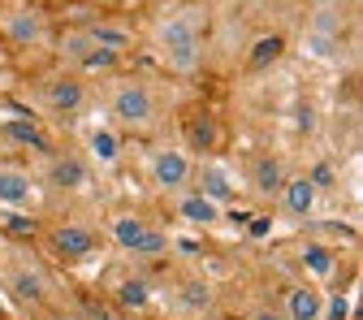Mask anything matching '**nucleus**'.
I'll return each mask as SVG.
<instances>
[{
  "label": "nucleus",
  "instance_id": "obj_1",
  "mask_svg": "<svg viewBox=\"0 0 363 320\" xmlns=\"http://www.w3.org/2000/svg\"><path fill=\"white\" fill-rule=\"evenodd\" d=\"M156 48H160V57L169 61V70L191 74V70L199 65V31H195V18H191V13H177V18L160 22Z\"/></svg>",
  "mask_w": 363,
  "mask_h": 320
},
{
  "label": "nucleus",
  "instance_id": "obj_2",
  "mask_svg": "<svg viewBox=\"0 0 363 320\" xmlns=\"http://www.w3.org/2000/svg\"><path fill=\"white\" fill-rule=\"evenodd\" d=\"M113 117H117L121 126H134V130L152 126V117H156L152 91H147L143 82H121V87L113 91Z\"/></svg>",
  "mask_w": 363,
  "mask_h": 320
},
{
  "label": "nucleus",
  "instance_id": "obj_3",
  "mask_svg": "<svg viewBox=\"0 0 363 320\" xmlns=\"http://www.w3.org/2000/svg\"><path fill=\"white\" fill-rule=\"evenodd\" d=\"M152 182H156V187H164V191L186 187V182H191V160H186V152H173V148L156 152V160H152Z\"/></svg>",
  "mask_w": 363,
  "mask_h": 320
},
{
  "label": "nucleus",
  "instance_id": "obj_4",
  "mask_svg": "<svg viewBox=\"0 0 363 320\" xmlns=\"http://www.w3.org/2000/svg\"><path fill=\"white\" fill-rule=\"evenodd\" d=\"M61 53H65L69 61H78L82 70H108V65H117V53H104V48H96V43L86 39V31H74V35H65V39H61Z\"/></svg>",
  "mask_w": 363,
  "mask_h": 320
},
{
  "label": "nucleus",
  "instance_id": "obj_5",
  "mask_svg": "<svg viewBox=\"0 0 363 320\" xmlns=\"http://www.w3.org/2000/svg\"><path fill=\"white\" fill-rule=\"evenodd\" d=\"M52 247L69 260H86L91 251H96V234L86 230V225H61V230L52 234Z\"/></svg>",
  "mask_w": 363,
  "mask_h": 320
},
{
  "label": "nucleus",
  "instance_id": "obj_6",
  "mask_svg": "<svg viewBox=\"0 0 363 320\" xmlns=\"http://www.w3.org/2000/svg\"><path fill=\"white\" fill-rule=\"evenodd\" d=\"M82 100H86V87H82L74 74H61V78L48 82V104H52L57 113H78Z\"/></svg>",
  "mask_w": 363,
  "mask_h": 320
},
{
  "label": "nucleus",
  "instance_id": "obj_7",
  "mask_svg": "<svg viewBox=\"0 0 363 320\" xmlns=\"http://www.w3.org/2000/svg\"><path fill=\"white\" fill-rule=\"evenodd\" d=\"M320 311H325V294L315 286H294L290 290V303H286L290 320H320Z\"/></svg>",
  "mask_w": 363,
  "mask_h": 320
},
{
  "label": "nucleus",
  "instance_id": "obj_8",
  "mask_svg": "<svg viewBox=\"0 0 363 320\" xmlns=\"http://www.w3.org/2000/svg\"><path fill=\"white\" fill-rule=\"evenodd\" d=\"M281 199H286V212L307 216L315 208V187H311L307 177H290V182H281Z\"/></svg>",
  "mask_w": 363,
  "mask_h": 320
},
{
  "label": "nucleus",
  "instance_id": "obj_9",
  "mask_svg": "<svg viewBox=\"0 0 363 320\" xmlns=\"http://www.w3.org/2000/svg\"><path fill=\"white\" fill-rule=\"evenodd\" d=\"M281 182H286V173H281L277 156H255V165H251V187L255 191L272 195V191H281Z\"/></svg>",
  "mask_w": 363,
  "mask_h": 320
},
{
  "label": "nucleus",
  "instance_id": "obj_10",
  "mask_svg": "<svg viewBox=\"0 0 363 320\" xmlns=\"http://www.w3.org/2000/svg\"><path fill=\"white\" fill-rule=\"evenodd\" d=\"M30 199V177L22 169H0V204L22 208Z\"/></svg>",
  "mask_w": 363,
  "mask_h": 320
},
{
  "label": "nucleus",
  "instance_id": "obj_11",
  "mask_svg": "<svg viewBox=\"0 0 363 320\" xmlns=\"http://www.w3.org/2000/svg\"><path fill=\"white\" fill-rule=\"evenodd\" d=\"M199 195H203V199H212L216 208L234 195L230 177H225V169H216V165H203V169H199Z\"/></svg>",
  "mask_w": 363,
  "mask_h": 320
},
{
  "label": "nucleus",
  "instance_id": "obj_12",
  "mask_svg": "<svg viewBox=\"0 0 363 320\" xmlns=\"http://www.w3.org/2000/svg\"><path fill=\"white\" fill-rule=\"evenodd\" d=\"M5 35H9L13 43H35V39L43 35V22H39V13H30V9L9 13V18H5Z\"/></svg>",
  "mask_w": 363,
  "mask_h": 320
},
{
  "label": "nucleus",
  "instance_id": "obj_13",
  "mask_svg": "<svg viewBox=\"0 0 363 320\" xmlns=\"http://www.w3.org/2000/svg\"><path fill=\"white\" fill-rule=\"evenodd\" d=\"M86 39L96 43V48H104V53H117V57H121V48H130V31H121V26H108V22L86 26Z\"/></svg>",
  "mask_w": 363,
  "mask_h": 320
},
{
  "label": "nucleus",
  "instance_id": "obj_14",
  "mask_svg": "<svg viewBox=\"0 0 363 320\" xmlns=\"http://www.w3.org/2000/svg\"><path fill=\"white\" fill-rule=\"evenodd\" d=\"M5 134H9L13 143H22V148H35V152H52L48 134H43L35 121H5Z\"/></svg>",
  "mask_w": 363,
  "mask_h": 320
},
{
  "label": "nucleus",
  "instance_id": "obj_15",
  "mask_svg": "<svg viewBox=\"0 0 363 320\" xmlns=\"http://www.w3.org/2000/svg\"><path fill=\"white\" fill-rule=\"evenodd\" d=\"M52 182H57V187H65V191H78V187H86V165L74 160V156L52 160Z\"/></svg>",
  "mask_w": 363,
  "mask_h": 320
},
{
  "label": "nucleus",
  "instance_id": "obj_16",
  "mask_svg": "<svg viewBox=\"0 0 363 320\" xmlns=\"http://www.w3.org/2000/svg\"><path fill=\"white\" fill-rule=\"evenodd\" d=\"M143 234H147V221H139V216H117V221H113V238H117V247H125V251L139 247Z\"/></svg>",
  "mask_w": 363,
  "mask_h": 320
},
{
  "label": "nucleus",
  "instance_id": "obj_17",
  "mask_svg": "<svg viewBox=\"0 0 363 320\" xmlns=\"http://www.w3.org/2000/svg\"><path fill=\"white\" fill-rule=\"evenodd\" d=\"M281 48H286V39L281 35H264V39H255L251 43V70H264V65H272V61H277L281 57Z\"/></svg>",
  "mask_w": 363,
  "mask_h": 320
},
{
  "label": "nucleus",
  "instance_id": "obj_18",
  "mask_svg": "<svg viewBox=\"0 0 363 320\" xmlns=\"http://www.w3.org/2000/svg\"><path fill=\"white\" fill-rule=\"evenodd\" d=\"M182 216H186L191 225H212L220 216V208L212 199H203V195H186V199H182Z\"/></svg>",
  "mask_w": 363,
  "mask_h": 320
},
{
  "label": "nucleus",
  "instance_id": "obj_19",
  "mask_svg": "<svg viewBox=\"0 0 363 320\" xmlns=\"http://www.w3.org/2000/svg\"><path fill=\"white\" fill-rule=\"evenodd\" d=\"M303 264L315 272V277H329V272L337 268V260H333V251H329L325 243H307V251H303Z\"/></svg>",
  "mask_w": 363,
  "mask_h": 320
},
{
  "label": "nucleus",
  "instance_id": "obj_20",
  "mask_svg": "<svg viewBox=\"0 0 363 320\" xmlns=\"http://www.w3.org/2000/svg\"><path fill=\"white\" fill-rule=\"evenodd\" d=\"M117 152H121V143H117L113 130H91V156H96L100 165H113Z\"/></svg>",
  "mask_w": 363,
  "mask_h": 320
},
{
  "label": "nucleus",
  "instance_id": "obj_21",
  "mask_svg": "<svg viewBox=\"0 0 363 320\" xmlns=\"http://www.w3.org/2000/svg\"><path fill=\"white\" fill-rule=\"evenodd\" d=\"M117 299H121L125 307H147V303H152V290H147V282H139V277H130V282H121Z\"/></svg>",
  "mask_w": 363,
  "mask_h": 320
},
{
  "label": "nucleus",
  "instance_id": "obj_22",
  "mask_svg": "<svg viewBox=\"0 0 363 320\" xmlns=\"http://www.w3.org/2000/svg\"><path fill=\"white\" fill-rule=\"evenodd\" d=\"M13 290H18V299H43V282L35 277V272H18Z\"/></svg>",
  "mask_w": 363,
  "mask_h": 320
},
{
  "label": "nucleus",
  "instance_id": "obj_23",
  "mask_svg": "<svg viewBox=\"0 0 363 320\" xmlns=\"http://www.w3.org/2000/svg\"><path fill=\"white\" fill-rule=\"evenodd\" d=\"M160 251H169V238H164L160 230H147V234L139 238V247H134V255H160Z\"/></svg>",
  "mask_w": 363,
  "mask_h": 320
},
{
  "label": "nucleus",
  "instance_id": "obj_24",
  "mask_svg": "<svg viewBox=\"0 0 363 320\" xmlns=\"http://www.w3.org/2000/svg\"><path fill=\"white\" fill-rule=\"evenodd\" d=\"M182 303L199 311V307H208V303H212V294H208V286H203V282H191L186 290H182Z\"/></svg>",
  "mask_w": 363,
  "mask_h": 320
},
{
  "label": "nucleus",
  "instance_id": "obj_25",
  "mask_svg": "<svg viewBox=\"0 0 363 320\" xmlns=\"http://www.w3.org/2000/svg\"><path fill=\"white\" fill-rule=\"evenodd\" d=\"M191 139H195L199 148H212V143H216V126H212L208 117H203V121H195V126H191Z\"/></svg>",
  "mask_w": 363,
  "mask_h": 320
},
{
  "label": "nucleus",
  "instance_id": "obj_26",
  "mask_svg": "<svg viewBox=\"0 0 363 320\" xmlns=\"http://www.w3.org/2000/svg\"><path fill=\"white\" fill-rule=\"evenodd\" d=\"M307 182H311L315 191H320V187H333V165H325V160H320V165L311 169V177H307Z\"/></svg>",
  "mask_w": 363,
  "mask_h": 320
},
{
  "label": "nucleus",
  "instance_id": "obj_27",
  "mask_svg": "<svg viewBox=\"0 0 363 320\" xmlns=\"http://www.w3.org/2000/svg\"><path fill=\"white\" fill-rule=\"evenodd\" d=\"M325 316H329V320H346V316H350V303H346L342 294H333V299L325 303Z\"/></svg>",
  "mask_w": 363,
  "mask_h": 320
},
{
  "label": "nucleus",
  "instance_id": "obj_28",
  "mask_svg": "<svg viewBox=\"0 0 363 320\" xmlns=\"http://www.w3.org/2000/svg\"><path fill=\"white\" fill-rule=\"evenodd\" d=\"M251 238H268V230H272V216H251Z\"/></svg>",
  "mask_w": 363,
  "mask_h": 320
},
{
  "label": "nucleus",
  "instance_id": "obj_29",
  "mask_svg": "<svg viewBox=\"0 0 363 320\" xmlns=\"http://www.w3.org/2000/svg\"><path fill=\"white\" fill-rule=\"evenodd\" d=\"M9 230H13V234H30V230H35V221H26V216L13 212V216H9Z\"/></svg>",
  "mask_w": 363,
  "mask_h": 320
},
{
  "label": "nucleus",
  "instance_id": "obj_30",
  "mask_svg": "<svg viewBox=\"0 0 363 320\" xmlns=\"http://www.w3.org/2000/svg\"><path fill=\"white\" fill-rule=\"evenodd\" d=\"M251 320H281V316H277V311H255Z\"/></svg>",
  "mask_w": 363,
  "mask_h": 320
},
{
  "label": "nucleus",
  "instance_id": "obj_31",
  "mask_svg": "<svg viewBox=\"0 0 363 320\" xmlns=\"http://www.w3.org/2000/svg\"><path fill=\"white\" fill-rule=\"evenodd\" d=\"M311 5H315V9H333V5H337V0H311Z\"/></svg>",
  "mask_w": 363,
  "mask_h": 320
},
{
  "label": "nucleus",
  "instance_id": "obj_32",
  "mask_svg": "<svg viewBox=\"0 0 363 320\" xmlns=\"http://www.w3.org/2000/svg\"><path fill=\"white\" fill-rule=\"evenodd\" d=\"M0 316H5V303H0Z\"/></svg>",
  "mask_w": 363,
  "mask_h": 320
}]
</instances>
